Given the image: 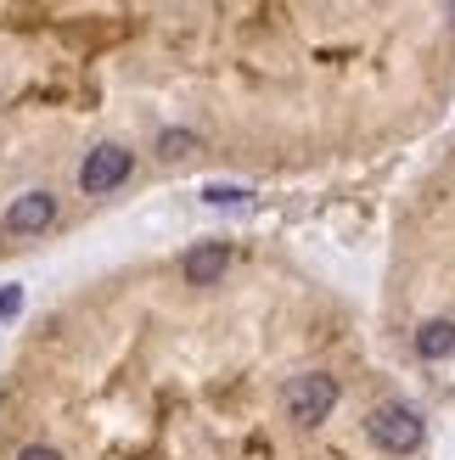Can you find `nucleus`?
Masks as SVG:
<instances>
[{
    "mask_svg": "<svg viewBox=\"0 0 455 460\" xmlns=\"http://www.w3.org/2000/svg\"><path fill=\"white\" fill-rule=\"evenodd\" d=\"M366 432H371V444L388 449V455H416L427 444V421L411 404H377L366 416Z\"/></svg>",
    "mask_w": 455,
    "mask_h": 460,
    "instance_id": "f257e3e1",
    "label": "nucleus"
},
{
    "mask_svg": "<svg viewBox=\"0 0 455 460\" xmlns=\"http://www.w3.org/2000/svg\"><path fill=\"white\" fill-rule=\"evenodd\" d=\"M337 399H343V382H337V376L304 371L299 382L287 387V421L292 427H321L332 410H337Z\"/></svg>",
    "mask_w": 455,
    "mask_h": 460,
    "instance_id": "f03ea898",
    "label": "nucleus"
},
{
    "mask_svg": "<svg viewBox=\"0 0 455 460\" xmlns=\"http://www.w3.org/2000/svg\"><path fill=\"white\" fill-rule=\"evenodd\" d=\"M129 174H135V152L119 146V141H102V146H90L85 164H79V191L85 197H112Z\"/></svg>",
    "mask_w": 455,
    "mask_h": 460,
    "instance_id": "7ed1b4c3",
    "label": "nucleus"
},
{
    "mask_svg": "<svg viewBox=\"0 0 455 460\" xmlns=\"http://www.w3.org/2000/svg\"><path fill=\"white\" fill-rule=\"evenodd\" d=\"M57 225V197L51 191H22L6 202V214H0V230L6 236H40V230Z\"/></svg>",
    "mask_w": 455,
    "mask_h": 460,
    "instance_id": "20e7f679",
    "label": "nucleus"
},
{
    "mask_svg": "<svg viewBox=\"0 0 455 460\" xmlns=\"http://www.w3.org/2000/svg\"><path fill=\"white\" fill-rule=\"evenodd\" d=\"M225 270H231V242H197L186 259H180V281L186 287H219Z\"/></svg>",
    "mask_w": 455,
    "mask_h": 460,
    "instance_id": "39448f33",
    "label": "nucleus"
},
{
    "mask_svg": "<svg viewBox=\"0 0 455 460\" xmlns=\"http://www.w3.org/2000/svg\"><path fill=\"white\" fill-rule=\"evenodd\" d=\"M416 354L422 359H450L455 354V320H427L416 332Z\"/></svg>",
    "mask_w": 455,
    "mask_h": 460,
    "instance_id": "423d86ee",
    "label": "nucleus"
},
{
    "mask_svg": "<svg viewBox=\"0 0 455 460\" xmlns=\"http://www.w3.org/2000/svg\"><path fill=\"white\" fill-rule=\"evenodd\" d=\"M186 152H197L192 129H164V135H157V157H186Z\"/></svg>",
    "mask_w": 455,
    "mask_h": 460,
    "instance_id": "0eeeda50",
    "label": "nucleus"
},
{
    "mask_svg": "<svg viewBox=\"0 0 455 460\" xmlns=\"http://www.w3.org/2000/svg\"><path fill=\"white\" fill-rule=\"evenodd\" d=\"M247 197H254L247 186H219V180L202 186V202H209V208H236V202H247Z\"/></svg>",
    "mask_w": 455,
    "mask_h": 460,
    "instance_id": "6e6552de",
    "label": "nucleus"
},
{
    "mask_svg": "<svg viewBox=\"0 0 455 460\" xmlns=\"http://www.w3.org/2000/svg\"><path fill=\"white\" fill-rule=\"evenodd\" d=\"M22 309V287H0V320H12Z\"/></svg>",
    "mask_w": 455,
    "mask_h": 460,
    "instance_id": "1a4fd4ad",
    "label": "nucleus"
},
{
    "mask_svg": "<svg viewBox=\"0 0 455 460\" xmlns=\"http://www.w3.org/2000/svg\"><path fill=\"white\" fill-rule=\"evenodd\" d=\"M17 460H62V449H51V444H22Z\"/></svg>",
    "mask_w": 455,
    "mask_h": 460,
    "instance_id": "9d476101",
    "label": "nucleus"
},
{
    "mask_svg": "<svg viewBox=\"0 0 455 460\" xmlns=\"http://www.w3.org/2000/svg\"><path fill=\"white\" fill-rule=\"evenodd\" d=\"M450 22H455V0H450Z\"/></svg>",
    "mask_w": 455,
    "mask_h": 460,
    "instance_id": "9b49d317",
    "label": "nucleus"
}]
</instances>
